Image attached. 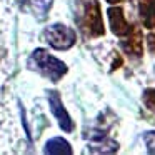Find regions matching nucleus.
<instances>
[{"label":"nucleus","instance_id":"9d476101","mask_svg":"<svg viewBox=\"0 0 155 155\" xmlns=\"http://www.w3.org/2000/svg\"><path fill=\"white\" fill-rule=\"evenodd\" d=\"M45 153H65V155H70L72 153V147L65 138L62 137H55V138H50V140L45 143V148H44Z\"/></svg>","mask_w":155,"mask_h":155},{"label":"nucleus","instance_id":"f257e3e1","mask_svg":"<svg viewBox=\"0 0 155 155\" xmlns=\"http://www.w3.org/2000/svg\"><path fill=\"white\" fill-rule=\"evenodd\" d=\"M75 22L84 37H100L104 35V20L98 0H77L75 2Z\"/></svg>","mask_w":155,"mask_h":155},{"label":"nucleus","instance_id":"39448f33","mask_svg":"<svg viewBox=\"0 0 155 155\" xmlns=\"http://www.w3.org/2000/svg\"><path fill=\"white\" fill-rule=\"evenodd\" d=\"M108 14V20H110V27H112V32L118 37H127L134 27L128 24V20L125 18V14L120 7H110L107 10Z\"/></svg>","mask_w":155,"mask_h":155},{"label":"nucleus","instance_id":"f8f14e48","mask_svg":"<svg viewBox=\"0 0 155 155\" xmlns=\"http://www.w3.org/2000/svg\"><path fill=\"white\" fill-rule=\"evenodd\" d=\"M143 142L148 153H155V130H148L143 134Z\"/></svg>","mask_w":155,"mask_h":155},{"label":"nucleus","instance_id":"1a4fd4ad","mask_svg":"<svg viewBox=\"0 0 155 155\" xmlns=\"http://www.w3.org/2000/svg\"><path fill=\"white\" fill-rule=\"evenodd\" d=\"M138 5L143 25L148 28H155V0H138Z\"/></svg>","mask_w":155,"mask_h":155},{"label":"nucleus","instance_id":"6e6552de","mask_svg":"<svg viewBox=\"0 0 155 155\" xmlns=\"http://www.w3.org/2000/svg\"><path fill=\"white\" fill-rule=\"evenodd\" d=\"M88 150L95 152V153H114V152L118 150V143L112 138H105L98 135L97 140L88 145Z\"/></svg>","mask_w":155,"mask_h":155},{"label":"nucleus","instance_id":"20e7f679","mask_svg":"<svg viewBox=\"0 0 155 155\" xmlns=\"http://www.w3.org/2000/svg\"><path fill=\"white\" fill-rule=\"evenodd\" d=\"M48 105H50V110L52 114L55 115V118H57L58 125H60V128L64 132H72L74 130V122H72L70 115H68V112L65 110L64 104H62V98L60 95L57 94V92H48Z\"/></svg>","mask_w":155,"mask_h":155},{"label":"nucleus","instance_id":"0eeeda50","mask_svg":"<svg viewBox=\"0 0 155 155\" xmlns=\"http://www.w3.org/2000/svg\"><path fill=\"white\" fill-rule=\"evenodd\" d=\"M122 48L132 57H140L142 55V32L138 28H134L127 35V40L120 42Z\"/></svg>","mask_w":155,"mask_h":155},{"label":"nucleus","instance_id":"ddd939ff","mask_svg":"<svg viewBox=\"0 0 155 155\" xmlns=\"http://www.w3.org/2000/svg\"><path fill=\"white\" fill-rule=\"evenodd\" d=\"M148 48H150L152 52H155V34L148 35Z\"/></svg>","mask_w":155,"mask_h":155},{"label":"nucleus","instance_id":"7ed1b4c3","mask_svg":"<svg viewBox=\"0 0 155 155\" xmlns=\"http://www.w3.org/2000/svg\"><path fill=\"white\" fill-rule=\"evenodd\" d=\"M42 35H44V40L50 47H54L55 50H68L70 47H74L75 40H77L75 30H72L70 27H67L64 24L48 25Z\"/></svg>","mask_w":155,"mask_h":155},{"label":"nucleus","instance_id":"423d86ee","mask_svg":"<svg viewBox=\"0 0 155 155\" xmlns=\"http://www.w3.org/2000/svg\"><path fill=\"white\" fill-rule=\"evenodd\" d=\"M17 2L22 8L28 10L32 15H35L38 20H42V18L47 17L54 0H17Z\"/></svg>","mask_w":155,"mask_h":155},{"label":"nucleus","instance_id":"4468645a","mask_svg":"<svg viewBox=\"0 0 155 155\" xmlns=\"http://www.w3.org/2000/svg\"><path fill=\"white\" fill-rule=\"evenodd\" d=\"M107 2H110V4H120V2H124V0H107Z\"/></svg>","mask_w":155,"mask_h":155},{"label":"nucleus","instance_id":"9b49d317","mask_svg":"<svg viewBox=\"0 0 155 155\" xmlns=\"http://www.w3.org/2000/svg\"><path fill=\"white\" fill-rule=\"evenodd\" d=\"M142 100H143L145 107L148 110L155 112V88H147L143 92V95H142Z\"/></svg>","mask_w":155,"mask_h":155},{"label":"nucleus","instance_id":"f03ea898","mask_svg":"<svg viewBox=\"0 0 155 155\" xmlns=\"http://www.w3.org/2000/svg\"><path fill=\"white\" fill-rule=\"evenodd\" d=\"M28 68L35 70L42 75V77L48 78L50 82H58L65 74H67V65L62 60H58L57 57L50 55L44 48H37L34 50V54L28 57L27 62Z\"/></svg>","mask_w":155,"mask_h":155}]
</instances>
